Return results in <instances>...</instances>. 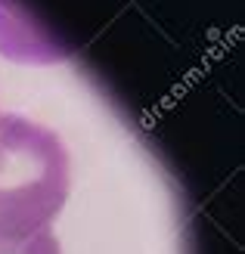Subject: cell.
<instances>
[{
  "instance_id": "2",
  "label": "cell",
  "mask_w": 245,
  "mask_h": 254,
  "mask_svg": "<svg viewBox=\"0 0 245 254\" xmlns=\"http://www.w3.org/2000/svg\"><path fill=\"white\" fill-rule=\"evenodd\" d=\"M0 254H62V245L53 236V230H41L28 236L0 233Z\"/></svg>"
},
{
  "instance_id": "1",
  "label": "cell",
  "mask_w": 245,
  "mask_h": 254,
  "mask_svg": "<svg viewBox=\"0 0 245 254\" xmlns=\"http://www.w3.org/2000/svg\"><path fill=\"white\" fill-rule=\"evenodd\" d=\"M72 192V164L50 127L0 115V233L50 230Z\"/></svg>"
}]
</instances>
